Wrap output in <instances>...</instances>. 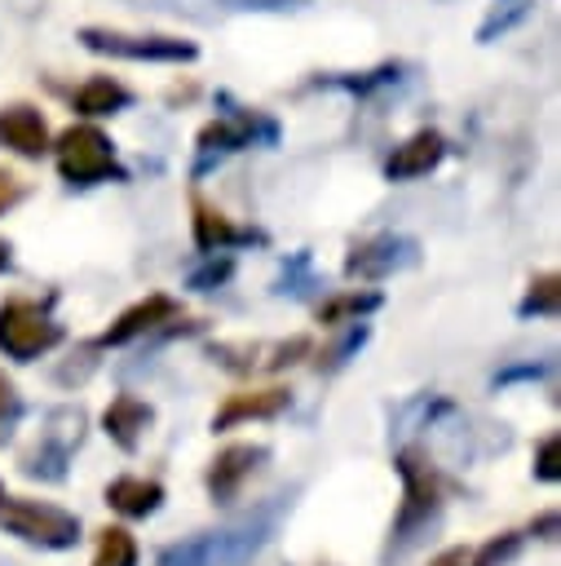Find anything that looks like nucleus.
<instances>
[{"mask_svg": "<svg viewBox=\"0 0 561 566\" xmlns=\"http://www.w3.org/2000/svg\"><path fill=\"white\" fill-rule=\"evenodd\" d=\"M296 495V491H292ZM292 495H274L269 504L234 517L230 526H216V531H199L190 539H177L168 548H159L155 566H247L278 531L283 513L292 509Z\"/></svg>", "mask_w": 561, "mask_h": 566, "instance_id": "obj_1", "label": "nucleus"}, {"mask_svg": "<svg viewBox=\"0 0 561 566\" xmlns=\"http://www.w3.org/2000/svg\"><path fill=\"white\" fill-rule=\"evenodd\" d=\"M398 478H402V504H398V517L389 526V544L380 553V562L389 566L393 557H402L406 548H415L420 535H428V526L437 522L442 513V473L433 464V455L424 447H402L398 460H393Z\"/></svg>", "mask_w": 561, "mask_h": 566, "instance_id": "obj_2", "label": "nucleus"}, {"mask_svg": "<svg viewBox=\"0 0 561 566\" xmlns=\"http://www.w3.org/2000/svg\"><path fill=\"white\" fill-rule=\"evenodd\" d=\"M57 172L66 186H97V181H128V168L115 159V142L93 128L75 124L57 137Z\"/></svg>", "mask_w": 561, "mask_h": 566, "instance_id": "obj_3", "label": "nucleus"}, {"mask_svg": "<svg viewBox=\"0 0 561 566\" xmlns=\"http://www.w3.org/2000/svg\"><path fill=\"white\" fill-rule=\"evenodd\" d=\"M0 531L53 553L75 548L84 539V522L71 509H57L49 500H9V495L0 504Z\"/></svg>", "mask_w": 561, "mask_h": 566, "instance_id": "obj_4", "label": "nucleus"}, {"mask_svg": "<svg viewBox=\"0 0 561 566\" xmlns=\"http://www.w3.org/2000/svg\"><path fill=\"white\" fill-rule=\"evenodd\" d=\"M62 323L49 314V301H4L0 305V354L13 363H35L62 345Z\"/></svg>", "mask_w": 561, "mask_h": 566, "instance_id": "obj_5", "label": "nucleus"}, {"mask_svg": "<svg viewBox=\"0 0 561 566\" xmlns=\"http://www.w3.org/2000/svg\"><path fill=\"white\" fill-rule=\"evenodd\" d=\"M84 429H88V416L84 407H53L40 424V438L31 451H22V473L27 478H40V482H62L66 478V464L71 455L80 451L84 442Z\"/></svg>", "mask_w": 561, "mask_h": 566, "instance_id": "obj_6", "label": "nucleus"}, {"mask_svg": "<svg viewBox=\"0 0 561 566\" xmlns=\"http://www.w3.org/2000/svg\"><path fill=\"white\" fill-rule=\"evenodd\" d=\"M256 142L274 146V142H278V124L265 119V115H256V111L234 106L230 115H221V119H212V124L199 128V142H194V146H199L194 177H203L212 164H221L225 155H234V150H243V146H256Z\"/></svg>", "mask_w": 561, "mask_h": 566, "instance_id": "obj_7", "label": "nucleus"}, {"mask_svg": "<svg viewBox=\"0 0 561 566\" xmlns=\"http://www.w3.org/2000/svg\"><path fill=\"white\" fill-rule=\"evenodd\" d=\"M80 44L106 57H128V62H190L199 49L190 40H172V35H124V31H106V27H84Z\"/></svg>", "mask_w": 561, "mask_h": 566, "instance_id": "obj_8", "label": "nucleus"}, {"mask_svg": "<svg viewBox=\"0 0 561 566\" xmlns=\"http://www.w3.org/2000/svg\"><path fill=\"white\" fill-rule=\"evenodd\" d=\"M420 261V243L411 234H371L362 243L349 248L345 256V274L349 279H367V283H380L398 270H411Z\"/></svg>", "mask_w": 561, "mask_h": 566, "instance_id": "obj_9", "label": "nucleus"}, {"mask_svg": "<svg viewBox=\"0 0 561 566\" xmlns=\"http://www.w3.org/2000/svg\"><path fill=\"white\" fill-rule=\"evenodd\" d=\"M265 460H269V447H265V442H230V447H221V451L208 460V469H203L208 500L221 504V509H230V504L239 500L243 482H247Z\"/></svg>", "mask_w": 561, "mask_h": 566, "instance_id": "obj_10", "label": "nucleus"}, {"mask_svg": "<svg viewBox=\"0 0 561 566\" xmlns=\"http://www.w3.org/2000/svg\"><path fill=\"white\" fill-rule=\"evenodd\" d=\"M309 349H314L309 336H292V340H274V345H225V340L221 345H208V354L221 367H230V371H256V367L283 371V367L300 363Z\"/></svg>", "mask_w": 561, "mask_h": 566, "instance_id": "obj_11", "label": "nucleus"}, {"mask_svg": "<svg viewBox=\"0 0 561 566\" xmlns=\"http://www.w3.org/2000/svg\"><path fill=\"white\" fill-rule=\"evenodd\" d=\"M177 314H181V301H172L168 292H150V296H141L137 305H128V310L97 336V345H128V340H137V336L159 332V327L172 323Z\"/></svg>", "mask_w": 561, "mask_h": 566, "instance_id": "obj_12", "label": "nucleus"}, {"mask_svg": "<svg viewBox=\"0 0 561 566\" xmlns=\"http://www.w3.org/2000/svg\"><path fill=\"white\" fill-rule=\"evenodd\" d=\"M292 407V394L283 385H265V389H247V394H230L216 411H212V433H225L234 424H247V420H274Z\"/></svg>", "mask_w": 561, "mask_h": 566, "instance_id": "obj_13", "label": "nucleus"}, {"mask_svg": "<svg viewBox=\"0 0 561 566\" xmlns=\"http://www.w3.org/2000/svg\"><path fill=\"white\" fill-rule=\"evenodd\" d=\"M150 424H155V407H150L146 398H137V394H115V398L106 402V411H102V429H106V438H110L124 455H133V451L146 442Z\"/></svg>", "mask_w": 561, "mask_h": 566, "instance_id": "obj_14", "label": "nucleus"}, {"mask_svg": "<svg viewBox=\"0 0 561 566\" xmlns=\"http://www.w3.org/2000/svg\"><path fill=\"white\" fill-rule=\"evenodd\" d=\"M442 159H446V137L437 128H420L402 146H393V155L384 159V177L389 181H415V177H428Z\"/></svg>", "mask_w": 561, "mask_h": 566, "instance_id": "obj_15", "label": "nucleus"}, {"mask_svg": "<svg viewBox=\"0 0 561 566\" xmlns=\"http://www.w3.org/2000/svg\"><path fill=\"white\" fill-rule=\"evenodd\" d=\"M0 146H9L22 159H40L49 150V124L35 106H4L0 111Z\"/></svg>", "mask_w": 561, "mask_h": 566, "instance_id": "obj_16", "label": "nucleus"}, {"mask_svg": "<svg viewBox=\"0 0 561 566\" xmlns=\"http://www.w3.org/2000/svg\"><path fill=\"white\" fill-rule=\"evenodd\" d=\"M190 221H194V248L199 252H225V248H234V243H252L256 234L252 230H239L216 203H208V199H194L190 203Z\"/></svg>", "mask_w": 561, "mask_h": 566, "instance_id": "obj_17", "label": "nucleus"}, {"mask_svg": "<svg viewBox=\"0 0 561 566\" xmlns=\"http://www.w3.org/2000/svg\"><path fill=\"white\" fill-rule=\"evenodd\" d=\"M106 504L119 513V517H150L159 513L163 504V486L155 478H137V473H124V478H110L106 482Z\"/></svg>", "mask_w": 561, "mask_h": 566, "instance_id": "obj_18", "label": "nucleus"}, {"mask_svg": "<svg viewBox=\"0 0 561 566\" xmlns=\"http://www.w3.org/2000/svg\"><path fill=\"white\" fill-rule=\"evenodd\" d=\"M128 102H133V93L119 80H110V75H93L88 84L75 88V111L80 115H115Z\"/></svg>", "mask_w": 561, "mask_h": 566, "instance_id": "obj_19", "label": "nucleus"}, {"mask_svg": "<svg viewBox=\"0 0 561 566\" xmlns=\"http://www.w3.org/2000/svg\"><path fill=\"white\" fill-rule=\"evenodd\" d=\"M380 305H384V296H380V292H336V296H327V301L318 305V323H327V327L358 323V318L375 314Z\"/></svg>", "mask_w": 561, "mask_h": 566, "instance_id": "obj_20", "label": "nucleus"}, {"mask_svg": "<svg viewBox=\"0 0 561 566\" xmlns=\"http://www.w3.org/2000/svg\"><path fill=\"white\" fill-rule=\"evenodd\" d=\"M557 310H561V279H557V274L530 279V287H526L517 314H521V318H552Z\"/></svg>", "mask_w": 561, "mask_h": 566, "instance_id": "obj_21", "label": "nucleus"}, {"mask_svg": "<svg viewBox=\"0 0 561 566\" xmlns=\"http://www.w3.org/2000/svg\"><path fill=\"white\" fill-rule=\"evenodd\" d=\"M534 13V0H495V9L486 13V22L477 27V44H490L499 35H508L517 22H526Z\"/></svg>", "mask_w": 561, "mask_h": 566, "instance_id": "obj_22", "label": "nucleus"}, {"mask_svg": "<svg viewBox=\"0 0 561 566\" xmlns=\"http://www.w3.org/2000/svg\"><path fill=\"white\" fill-rule=\"evenodd\" d=\"M137 539L124 531V526H102L97 531V553H93V566H137Z\"/></svg>", "mask_w": 561, "mask_h": 566, "instance_id": "obj_23", "label": "nucleus"}, {"mask_svg": "<svg viewBox=\"0 0 561 566\" xmlns=\"http://www.w3.org/2000/svg\"><path fill=\"white\" fill-rule=\"evenodd\" d=\"M367 336H371V327H367V323L358 318V323H353V327H349V332H345V336H340L336 345H327V349L318 354V371H322V376L340 371V367H345L349 358H358V349L367 345Z\"/></svg>", "mask_w": 561, "mask_h": 566, "instance_id": "obj_24", "label": "nucleus"}, {"mask_svg": "<svg viewBox=\"0 0 561 566\" xmlns=\"http://www.w3.org/2000/svg\"><path fill=\"white\" fill-rule=\"evenodd\" d=\"M398 80H402V66L398 62H384V66H375L367 75H327L318 84H331V88H345V93H371V88H389Z\"/></svg>", "mask_w": 561, "mask_h": 566, "instance_id": "obj_25", "label": "nucleus"}, {"mask_svg": "<svg viewBox=\"0 0 561 566\" xmlns=\"http://www.w3.org/2000/svg\"><path fill=\"white\" fill-rule=\"evenodd\" d=\"M517 553H521V535L504 531V535H490L477 553H468V566H508Z\"/></svg>", "mask_w": 561, "mask_h": 566, "instance_id": "obj_26", "label": "nucleus"}, {"mask_svg": "<svg viewBox=\"0 0 561 566\" xmlns=\"http://www.w3.org/2000/svg\"><path fill=\"white\" fill-rule=\"evenodd\" d=\"M534 482H561V433H543L534 442V464H530Z\"/></svg>", "mask_w": 561, "mask_h": 566, "instance_id": "obj_27", "label": "nucleus"}, {"mask_svg": "<svg viewBox=\"0 0 561 566\" xmlns=\"http://www.w3.org/2000/svg\"><path fill=\"white\" fill-rule=\"evenodd\" d=\"M552 371V363L548 358H526V363H508V367H499L495 376H490V389L499 394V389H508V385H521V380H543Z\"/></svg>", "mask_w": 561, "mask_h": 566, "instance_id": "obj_28", "label": "nucleus"}, {"mask_svg": "<svg viewBox=\"0 0 561 566\" xmlns=\"http://www.w3.org/2000/svg\"><path fill=\"white\" fill-rule=\"evenodd\" d=\"M208 256H212V261H208L203 270H194V274H190V287H194V292H212V287H221V283L234 274V261H230L225 252H221V256H216V252H208Z\"/></svg>", "mask_w": 561, "mask_h": 566, "instance_id": "obj_29", "label": "nucleus"}, {"mask_svg": "<svg viewBox=\"0 0 561 566\" xmlns=\"http://www.w3.org/2000/svg\"><path fill=\"white\" fill-rule=\"evenodd\" d=\"M230 13H300L309 9V0H216Z\"/></svg>", "mask_w": 561, "mask_h": 566, "instance_id": "obj_30", "label": "nucleus"}, {"mask_svg": "<svg viewBox=\"0 0 561 566\" xmlns=\"http://www.w3.org/2000/svg\"><path fill=\"white\" fill-rule=\"evenodd\" d=\"M557 531H561V517H557V509H543V513L530 522V535H539V539H557Z\"/></svg>", "mask_w": 561, "mask_h": 566, "instance_id": "obj_31", "label": "nucleus"}, {"mask_svg": "<svg viewBox=\"0 0 561 566\" xmlns=\"http://www.w3.org/2000/svg\"><path fill=\"white\" fill-rule=\"evenodd\" d=\"M18 199H22V181H18L13 172H4V168H0V212H4V208H13Z\"/></svg>", "mask_w": 561, "mask_h": 566, "instance_id": "obj_32", "label": "nucleus"}, {"mask_svg": "<svg viewBox=\"0 0 561 566\" xmlns=\"http://www.w3.org/2000/svg\"><path fill=\"white\" fill-rule=\"evenodd\" d=\"M428 566H468V548H464V544H451V548L433 553Z\"/></svg>", "mask_w": 561, "mask_h": 566, "instance_id": "obj_33", "label": "nucleus"}, {"mask_svg": "<svg viewBox=\"0 0 561 566\" xmlns=\"http://www.w3.org/2000/svg\"><path fill=\"white\" fill-rule=\"evenodd\" d=\"M159 9H172V13H186V18H208V9H199V0H155Z\"/></svg>", "mask_w": 561, "mask_h": 566, "instance_id": "obj_34", "label": "nucleus"}, {"mask_svg": "<svg viewBox=\"0 0 561 566\" xmlns=\"http://www.w3.org/2000/svg\"><path fill=\"white\" fill-rule=\"evenodd\" d=\"M9 411H18V389H13V380L0 371V416H9Z\"/></svg>", "mask_w": 561, "mask_h": 566, "instance_id": "obj_35", "label": "nucleus"}, {"mask_svg": "<svg viewBox=\"0 0 561 566\" xmlns=\"http://www.w3.org/2000/svg\"><path fill=\"white\" fill-rule=\"evenodd\" d=\"M9 252H13V248H9V243H4V239H0V274H4V270H9V265H13V256H9Z\"/></svg>", "mask_w": 561, "mask_h": 566, "instance_id": "obj_36", "label": "nucleus"}, {"mask_svg": "<svg viewBox=\"0 0 561 566\" xmlns=\"http://www.w3.org/2000/svg\"><path fill=\"white\" fill-rule=\"evenodd\" d=\"M0 504H4V482H0Z\"/></svg>", "mask_w": 561, "mask_h": 566, "instance_id": "obj_37", "label": "nucleus"}]
</instances>
